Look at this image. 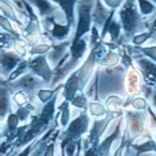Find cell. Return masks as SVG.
I'll list each match as a JSON object with an SVG mask.
<instances>
[{
    "label": "cell",
    "mask_w": 156,
    "mask_h": 156,
    "mask_svg": "<svg viewBox=\"0 0 156 156\" xmlns=\"http://www.w3.org/2000/svg\"><path fill=\"white\" fill-rule=\"evenodd\" d=\"M1 10H2L3 15H5L6 18L11 20V21L16 22L19 26H21V27L23 26L22 22L20 21L17 18V16H16V13L10 2H8L7 0H1Z\"/></svg>",
    "instance_id": "19"
},
{
    "label": "cell",
    "mask_w": 156,
    "mask_h": 156,
    "mask_svg": "<svg viewBox=\"0 0 156 156\" xmlns=\"http://www.w3.org/2000/svg\"><path fill=\"white\" fill-rule=\"evenodd\" d=\"M9 91L10 89L7 86H4L1 83V119L5 117L8 110L10 109V99H9Z\"/></svg>",
    "instance_id": "20"
},
{
    "label": "cell",
    "mask_w": 156,
    "mask_h": 156,
    "mask_svg": "<svg viewBox=\"0 0 156 156\" xmlns=\"http://www.w3.org/2000/svg\"><path fill=\"white\" fill-rule=\"evenodd\" d=\"M51 50V46L50 44H37V46L33 47L32 50L30 51L31 55H44V53H47Z\"/></svg>",
    "instance_id": "32"
},
{
    "label": "cell",
    "mask_w": 156,
    "mask_h": 156,
    "mask_svg": "<svg viewBox=\"0 0 156 156\" xmlns=\"http://www.w3.org/2000/svg\"><path fill=\"white\" fill-rule=\"evenodd\" d=\"M57 136V133H55V137H53L52 141H51L50 143L48 144L47 148H46V151H44V153L43 154V156H53L55 154V138Z\"/></svg>",
    "instance_id": "36"
},
{
    "label": "cell",
    "mask_w": 156,
    "mask_h": 156,
    "mask_svg": "<svg viewBox=\"0 0 156 156\" xmlns=\"http://www.w3.org/2000/svg\"><path fill=\"white\" fill-rule=\"evenodd\" d=\"M23 2L25 4L26 10L29 14V24L25 28V30H24V33H25L26 36H33V35L39 34L41 31L39 19L37 17V15L35 14L33 8L31 7L30 3H29L27 0H23Z\"/></svg>",
    "instance_id": "14"
},
{
    "label": "cell",
    "mask_w": 156,
    "mask_h": 156,
    "mask_svg": "<svg viewBox=\"0 0 156 156\" xmlns=\"http://www.w3.org/2000/svg\"><path fill=\"white\" fill-rule=\"evenodd\" d=\"M27 1L34 5L39 10L40 16L44 19L48 17H55L58 12V7L53 4L51 0H27Z\"/></svg>",
    "instance_id": "13"
},
{
    "label": "cell",
    "mask_w": 156,
    "mask_h": 156,
    "mask_svg": "<svg viewBox=\"0 0 156 156\" xmlns=\"http://www.w3.org/2000/svg\"><path fill=\"white\" fill-rule=\"evenodd\" d=\"M48 26H51L52 29L48 32L50 33L52 38L60 41V42H64V40L69 36L73 29V26H71L70 24L66 23V25L57 24V22H55V17H48L44 20V27L48 28Z\"/></svg>",
    "instance_id": "8"
},
{
    "label": "cell",
    "mask_w": 156,
    "mask_h": 156,
    "mask_svg": "<svg viewBox=\"0 0 156 156\" xmlns=\"http://www.w3.org/2000/svg\"><path fill=\"white\" fill-rule=\"evenodd\" d=\"M147 111H148V113L151 115V117H152V119H153V121H154V122H155V125H156V115L153 113V111L151 110V107L148 105V107H147Z\"/></svg>",
    "instance_id": "40"
},
{
    "label": "cell",
    "mask_w": 156,
    "mask_h": 156,
    "mask_svg": "<svg viewBox=\"0 0 156 156\" xmlns=\"http://www.w3.org/2000/svg\"><path fill=\"white\" fill-rule=\"evenodd\" d=\"M92 0H79L77 2L78 21L75 28V35L72 43L78 42L82 37L91 30L92 24Z\"/></svg>",
    "instance_id": "2"
},
{
    "label": "cell",
    "mask_w": 156,
    "mask_h": 156,
    "mask_svg": "<svg viewBox=\"0 0 156 156\" xmlns=\"http://www.w3.org/2000/svg\"><path fill=\"white\" fill-rule=\"evenodd\" d=\"M59 112L60 113V124L62 126H66L68 125V122H69V102L65 100L64 102H62L59 107Z\"/></svg>",
    "instance_id": "24"
},
{
    "label": "cell",
    "mask_w": 156,
    "mask_h": 156,
    "mask_svg": "<svg viewBox=\"0 0 156 156\" xmlns=\"http://www.w3.org/2000/svg\"><path fill=\"white\" fill-rule=\"evenodd\" d=\"M155 154H156V152H155Z\"/></svg>",
    "instance_id": "45"
},
{
    "label": "cell",
    "mask_w": 156,
    "mask_h": 156,
    "mask_svg": "<svg viewBox=\"0 0 156 156\" xmlns=\"http://www.w3.org/2000/svg\"><path fill=\"white\" fill-rule=\"evenodd\" d=\"M122 29L120 44L133 40L134 36L149 30V25L143 20L136 0H125L119 11Z\"/></svg>",
    "instance_id": "1"
},
{
    "label": "cell",
    "mask_w": 156,
    "mask_h": 156,
    "mask_svg": "<svg viewBox=\"0 0 156 156\" xmlns=\"http://www.w3.org/2000/svg\"><path fill=\"white\" fill-rule=\"evenodd\" d=\"M61 156H66V154H65V147L62 144H61Z\"/></svg>",
    "instance_id": "41"
},
{
    "label": "cell",
    "mask_w": 156,
    "mask_h": 156,
    "mask_svg": "<svg viewBox=\"0 0 156 156\" xmlns=\"http://www.w3.org/2000/svg\"><path fill=\"white\" fill-rule=\"evenodd\" d=\"M139 11L142 16H150L156 14V5L149 0H136Z\"/></svg>",
    "instance_id": "21"
},
{
    "label": "cell",
    "mask_w": 156,
    "mask_h": 156,
    "mask_svg": "<svg viewBox=\"0 0 156 156\" xmlns=\"http://www.w3.org/2000/svg\"><path fill=\"white\" fill-rule=\"evenodd\" d=\"M134 62L137 65L146 85H156V62L146 56L134 57Z\"/></svg>",
    "instance_id": "7"
},
{
    "label": "cell",
    "mask_w": 156,
    "mask_h": 156,
    "mask_svg": "<svg viewBox=\"0 0 156 156\" xmlns=\"http://www.w3.org/2000/svg\"><path fill=\"white\" fill-rule=\"evenodd\" d=\"M111 12H112V10L109 11V8L104 6L103 3H102L100 0H97L95 9H94L93 14H92V21L94 23L93 25H95L97 28L99 26L103 28L105 22L107 21V19L109 18Z\"/></svg>",
    "instance_id": "15"
},
{
    "label": "cell",
    "mask_w": 156,
    "mask_h": 156,
    "mask_svg": "<svg viewBox=\"0 0 156 156\" xmlns=\"http://www.w3.org/2000/svg\"><path fill=\"white\" fill-rule=\"evenodd\" d=\"M128 105H131L133 108H134L135 110H137V111L147 110V107H148V104H147L146 100L144 99V98H140V97L133 99L130 102H129V103L126 104V106H128Z\"/></svg>",
    "instance_id": "30"
},
{
    "label": "cell",
    "mask_w": 156,
    "mask_h": 156,
    "mask_svg": "<svg viewBox=\"0 0 156 156\" xmlns=\"http://www.w3.org/2000/svg\"><path fill=\"white\" fill-rule=\"evenodd\" d=\"M84 156H99V154H98L97 148H95V147H90L88 149H85Z\"/></svg>",
    "instance_id": "38"
},
{
    "label": "cell",
    "mask_w": 156,
    "mask_h": 156,
    "mask_svg": "<svg viewBox=\"0 0 156 156\" xmlns=\"http://www.w3.org/2000/svg\"><path fill=\"white\" fill-rule=\"evenodd\" d=\"M27 98L28 96L26 95V93L24 91H18L17 93L15 94L14 96V101L16 102V104L18 106L22 107V106H25L26 105V102H27Z\"/></svg>",
    "instance_id": "34"
},
{
    "label": "cell",
    "mask_w": 156,
    "mask_h": 156,
    "mask_svg": "<svg viewBox=\"0 0 156 156\" xmlns=\"http://www.w3.org/2000/svg\"><path fill=\"white\" fill-rule=\"evenodd\" d=\"M70 102L73 106L77 107V108H80L83 110L87 109V98H86L83 92H80V94L76 95Z\"/></svg>",
    "instance_id": "28"
},
{
    "label": "cell",
    "mask_w": 156,
    "mask_h": 156,
    "mask_svg": "<svg viewBox=\"0 0 156 156\" xmlns=\"http://www.w3.org/2000/svg\"><path fill=\"white\" fill-rule=\"evenodd\" d=\"M149 31H150V32H152L153 34H155V35H156V17L154 18V20L152 21V23L150 24Z\"/></svg>",
    "instance_id": "39"
},
{
    "label": "cell",
    "mask_w": 156,
    "mask_h": 156,
    "mask_svg": "<svg viewBox=\"0 0 156 156\" xmlns=\"http://www.w3.org/2000/svg\"><path fill=\"white\" fill-rule=\"evenodd\" d=\"M17 40H20V39L16 38L15 36L10 34V33L2 32L1 33V50H3L4 48H11L15 44V42Z\"/></svg>",
    "instance_id": "27"
},
{
    "label": "cell",
    "mask_w": 156,
    "mask_h": 156,
    "mask_svg": "<svg viewBox=\"0 0 156 156\" xmlns=\"http://www.w3.org/2000/svg\"><path fill=\"white\" fill-rule=\"evenodd\" d=\"M22 56L21 55L13 52V51H5L1 50V74L2 76L9 77V75L13 72L19 63L21 62Z\"/></svg>",
    "instance_id": "9"
},
{
    "label": "cell",
    "mask_w": 156,
    "mask_h": 156,
    "mask_svg": "<svg viewBox=\"0 0 156 156\" xmlns=\"http://www.w3.org/2000/svg\"><path fill=\"white\" fill-rule=\"evenodd\" d=\"M89 108H90V112L93 115V116L99 117V116H103V115L108 114L109 112L106 111V109L102 106L100 103H97V102H92V103L89 104Z\"/></svg>",
    "instance_id": "31"
},
{
    "label": "cell",
    "mask_w": 156,
    "mask_h": 156,
    "mask_svg": "<svg viewBox=\"0 0 156 156\" xmlns=\"http://www.w3.org/2000/svg\"><path fill=\"white\" fill-rule=\"evenodd\" d=\"M79 0H57V4L62 9L65 15V20L67 24H70L73 28H76L75 26V16L74 10L75 5Z\"/></svg>",
    "instance_id": "16"
},
{
    "label": "cell",
    "mask_w": 156,
    "mask_h": 156,
    "mask_svg": "<svg viewBox=\"0 0 156 156\" xmlns=\"http://www.w3.org/2000/svg\"><path fill=\"white\" fill-rule=\"evenodd\" d=\"M63 96L65 100L70 102L76 96L77 91H80V78H79V69L73 71L68 79L63 85Z\"/></svg>",
    "instance_id": "11"
},
{
    "label": "cell",
    "mask_w": 156,
    "mask_h": 156,
    "mask_svg": "<svg viewBox=\"0 0 156 156\" xmlns=\"http://www.w3.org/2000/svg\"><path fill=\"white\" fill-rule=\"evenodd\" d=\"M5 84L10 89V91H13V90L20 91L21 90V91H24L28 95L29 94L32 95L37 90H41L40 88H42L44 85L48 83L42 78L34 74L33 72H29L12 82L5 81Z\"/></svg>",
    "instance_id": "3"
},
{
    "label": "cell",
    "mask_w": 156,
    "mask_h": 156,
    "mask_svg": "<svg viewBox=\"0 0 156 156\" xmlns=\"http://www.w3.org/2000/svg\"><path fill=\"white\" fill-rule=\"evenodd\" d=\"M36 141H34L33 143H30L25 149H24L23 151H21V153H19L17 156H29V154H30L33 150H34V148H33V146H34L35 144H36Z\"/></svg>",
    "instance_id": "37"
},
{
    "label": "cell",
    "mask_w": 156,
    "mask_h": 156,
    "mask_svg": "<svg viewBox=\"0 0 156 156\" xmlns=\"http://www.w3.org/2000/svg\"><path fill=\"white\" fill-rule=\"evenodd\" d=\"M29 69V60H22L21 62L19 63V65L16 69L9 75V77L5 80L6 82H12L16 79H18L23 74H26V71Z\"/></svg>",
    "instance_id": "22"
},
{
    "label": "cell",
    "mask_w": 156,
    "mask_h": 156,
    "mask_svg": "<svg viewBox=\"0 0 156 156\" xmlns=\"http://www.w3.org/2000/svg\"><path fill=\"white\" fill-rule=\"evenodd\" d=\"M156 35L153 34L152 32H150L149 30L146 31L144 33H141V34H138L136 36H134L133 40H131V43L133 44V46H137V47H140L141 44H143L145 42H147L149 39L153 38Z\"/></svg>",
    "instance_id": "25"
},
{
    "label": "cell",
    "mask_w": 156,
    "mask_h": 156,
    "mask_svg": "<svg viewBox=\"0 0 156 156\" xmlns=\"http://www.w3.org/2000/svg\"><path fill=\"white\" fill-rule=\"evenodd\" d=\"M29 69L34 74L44 79L47 83H50L52 80L53 74H55V71L48 64L47 55H39L29 60Z\"/></svg>",
    "instance_id": "6"
},
{
    "label": "cell",
    "mask_w": 156,
    "mask_h": 156,
    "mask_svg": "<svg viewBox=\"0 0 156 156\" xmlns=\"http://www.w3.org/2000/svg\"><path fill=\"white\" fill-rule=\"evenodd\" d=\"M121 115L122 112H111L107 114V117L105 119L95 121L91 130H90V134L88 138L84 142V149H88L90 147H95V148H97L98 145H99V139L105 131L107 126L109 125V122L113 119L121 116Z\"/></svg>",
    "instance_id": "5"
},
{
    "label": "cell",
    "mask_w": 156,
    "mask_h": 156,
    "mask_svg": "<svg viewBox=\"0 0 156 156\" xmlns=\"http://www.w3.org/2000/svg\"><path fill=\"white\" fill-rule=\"evenodd\" d=\"M79 153H80V147L77 149V152H76V156H79Z\"/></svg>",
    "instance_id": "42"
},
{
    "label": "cell",
    "mask_w": 156,
    "mask_h": 156,
    "mask_svg": "<svg viewBox=\"0 0 156 156\" xmlns=\"http://www.w3.org/2000/svg\"><path fill=\"white\" fill-rule=\"evenodd\" d=\"M51 1H52V2H55V3H57V0H51Z\"/></svg>",
    "instance_id": "44"
},
{
    "label": "cell",
    "mask_w": 156,
    "mask_h": 156,
    "mask_svg": "<svg viewBox=\"0 0 156 156\" xmlns=\"http://www.w3.org/2000/svg\"><path fill=\"white\" fill-rule=\"evenodd\" d=\"M126 118L129 121L130 126V133L133 135V138H136L142 133L143 128H144V122L146 120V115L144 111L142 112H129L126 113Z\"/></svg>",
    "instance_id": "10"
},
{
    "label": "cell",
    "mask_w": 156,
    "mask_h": 156,
    "mask_svg": "<svg viewBox=\"0 0 156 156\" xmlns=\"http://www.w3.org/2000/svg\"><path fill=\"white\" fill-rule=\"evenodd\" d=\"M89 126V117L86 110L80 114V116L74 119L70 124H69L67 129L64 131L62 140L61 142L66 143L68 141H81L82 134L85 133Z\"/></svg>",
    "instance_id": "4"
},
{
    "label": "cell",
    "mask_w": 156,
    "mask_h": 156,
    "mask_svg": "<svg viewBox=\"0 0 156 156\" xmlns=\"http://www.w3.org/2000/svg\"><path fill=\"white\" fill-rule=\"evenodd\" d=\"M130 146L136 151L135 156H140L141 154L148 152H156V142L153 139H148L140 144H130Z\"/></svg>",
    "instance_id": "18"
},
{
    "label": "cell",
    "mask_w": 156,
    "mask_h": 156,
    "mask_svg": "<svg viewBox=\"0 0 156 156\" xmlns=\"http://www.w3.org/2000/svg\"><path fill=\"white\" fill-rule=\"evenodd\" d=\"M144 89V96L146 99H150L151 103H152L153 107L156 108V85H144L143 86Z\"/></svg>",
    "instance_id": "29"
},
{
    "label": "cell",
    "mask_w": 156,
    "mask_h": 156,
    "mask_svg": "<svg viewBox=\"0 0 156 156\" xmlns=\"http://www.w3.org/2000/svg\"><path fill=\"white\" fill-rule=\"evenodd\" d=\"M72 44V41H64V42H60L58 44H53L51 46V51L47 55L48 60L51 63L55 64V68L57 66V64L59 63V61L66 55L68 52V48H70Z\"/></svg>",
    "instance_id": "12"
},
{
    "label": "cell",
    "mask_w": 156,
    "mask_h": 156,
    "mask_svg": "<svg viewBox=\"0 0 156 156\" xmlns=\"http://www.w3.org/2000/svg\"><path fill=\"white\" fill-rule=\"evenodd\" d=\"M0 20H1V27H2V29H4V30L7 31L8 33H10V34L15 36L16 38L20 39V36L13 30V28H12V25H11V23L9 21V19L6 18V17H4V15H1Z\"/></svg>",
    "instance_id": "33"
},
{
    "label": "cell",
    "mask_w": 156,
    "mask_h": 156,
    "mask_svg": "<svg viewBox=\"0 0 156 156\" xmlns=\"http://www.w3.org/2000/svg\"><path fill=\"white\" fill-rule=\"evenodd\" d=\"M63 87V85H58L56 88L55 89H41L37 93V96H38L39 100L42 102V103H48L51 99H52L53 96L58 92V90Z\"/></svg>",
    "instance_id": "23"
},
{
    "label": "cell",
    "mask_w": 156,
    "mask_h": 156,
    "mask_svg": "<svg viewBox=\"0 0 156 156\" xmlns=\"http://www.w3.org/2000/svg\"><path fill=\"white\" fill-rule=\"evenodd\" d=\"M125 0H104L106 6L110 8L111 10L116 11L119 7H121Z\"/></svg>",
    "instance_id": "35"
},
{
    "label": "cell",
    "mask_w": 156,
    "mask_h": 156,
    "mask_svg": "<svg viewBox=\"0 0 156 156\" xmlns=\"http://www.w3.org/2000/svg\"><path fill=\"white\" fill-rule=\"evenodd\" d=\"M133 50L141 52L142 55L148 57V58H150L151 60H153L154 62H156V46H153V47H145V48L134 46L133 48Z\"/></svg>",
    "instance_id": "26"
},
{
    "label": "cell",
    "mask_w": 156,
    "mask_h": 156,
    "mask_svg": "<svg viewBox=\"0 0 156 156\" xmlns=\"http://www.w3.org/2000/svg\"><path fill=\"white\" fill-rule=\"evenodd\" d=\"M149 1H151V2H152V3H154L155 5H156V0H149Z\"/></svg>",
    "instance_id": "43"
},
{
    "label": "cell",
    "mask_w": 156,
    "mask_h": 156,
    "mask_svg": "<svg viewBox=\"0 0 156 156\" xmlns=\"http://www.w3.org/2000/svg\"><path fill=\"white\" fill-rule=\"evenodd\" d=\"M122 119H121L119 124L117 125V128L115 129L114 133L109 135L104 141H102L99 145L97 147V151H98V154L99 156H108L109 155V151L111 148V145L112 143L116 140V139L120 136L121 134V126H122Z\"/></svg>",
    "instance_id": "17"
}]
</instances>
